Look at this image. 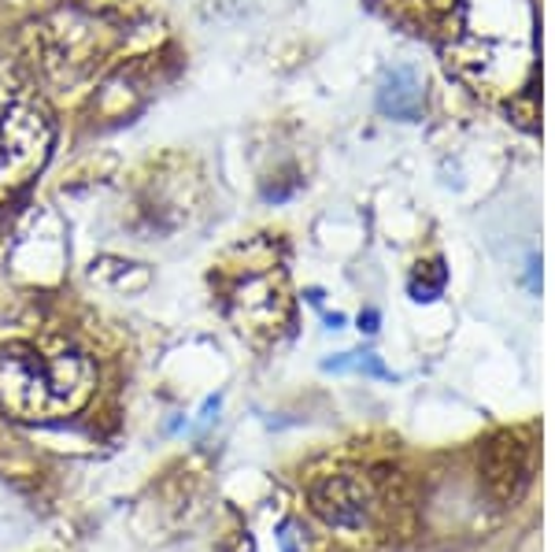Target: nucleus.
Wrapping results in <instances>:
<instances>
[{
  "mask_svg": "<svg viewBox=\"0 0 555 552\" xmlns=\"http://www.w3.org/2000/svg\"><path fill=\"white\" fill-rule=\"evenodd\" d=\"M449 64L512 108L537 97V15L530 0H449Z\"/></svg>",
  "mask_w": 555,
  "mask_h": 552,
  "instance_id": "obj_1",
  "label": "nucleus"
},
{
  "mask_svg": "<svg viewBox=\"0 0 555 552\" xmlns=\"http://www.w3.org/2000/svg\"><path fill=\"white\" fill-rule=\"evenodd\" d=\"M537 467L533 441L518 431H500L481 452V483L496 504H515L530 489Z\"/></svg>",
  "mask_w": 555,
  "mask_h": 552,
  "instance_id": "obj_6",
  "label": "nucleus"
},
{
  "mask_svg": "<svg viewBox=\"0 0 555 552\" xmlns=\"http://www.w3.org/2000/svg\"><path fill=\"white\" fill-rule=\"evenodd\" d=\"M444 286V267L441 260H429V264H418L415 274H411V293H415L418 300H434L437 293Z\"/></svg>",
  "mask_w": 555,
  "mask_h": 552,
  "instance_id": "obj_8",
  "label": "nucleus"
},
{
  "mask_svg": "<svg viewBox=\"0 0 555 552\" xmlns=\"http://www.w3.org/2000/svg\"><path fill=\"white\" fill-rule=\"evenodd\" d=\"M227 305L241 334L278 337V331L289 323V297H285L282 271H274V264H263V267H253V271L237 274L234 286H230Z\"/></svg>",
  "mask_w": 555,
  "mask_h": 552,
  "instance_id": "obj_5",
  "label": "nucleus"
},
{
  "mask_svg": "<svg viewBox=\"0 0 555 552\" xmlns=\"http://www.w3.org/2000/svg\"><path fill=\"white\" fill-rule=\"evenodd\" d=\"M311 512L337 534H363L371 530L374 512H378V497L374 486L366 483L360 471H326L308 486Z\"/></svg>",
  "mask_w": 555,
  "mask_h": 552,
  "instance_id": "obj_4",
  "label": "nucleus"
},
{
  "mask_svg": "<svg viewBox=\"0 0 555 552\" xmlns=\"http://www.w3.org/2000/svg\"><path fill=\"white\" fill-rule=\"evenodd\" d=\"M52 153V127L44 112L20 89L0 86V208L38 178Z\"/></svg>",
  "mask_w": 555,
  "mask_h": 552,
  "instance_id": "obj_3",
  "label": "nucleus"
},
{
  "mask_svg": "<svg viewBox=\"0 0 555 552\" xmlns=\"http://www.w3.org/2000/svg\"><path fill=\"white\" fill-rule=\"evenodd\" d=\"M93 386V363L70 345H0V405L20 420H64L86 405Z\"/></svg>",
  "mask_w": 555,
  "mask_h": 552,
  "instance_id": "obj_2",
  "label": "nucleus"
},
{
  "mask_svg": "<svg viewBox=\"0 0 555 552\" xmlns=\"http://www.w3.org/2000/svg\"><path fill=\"white\" fill-rule=\"evenodd\" d=\"M418 108H423V93H418L415 75L411 70H397L382 89V112L397 115V119H415Z\"/></svg>",
  "mask_w": 555,
  "mask_h": 552,
  "instance_id": "obj_7",
  "label": "nucleus"
}]
</instances>
